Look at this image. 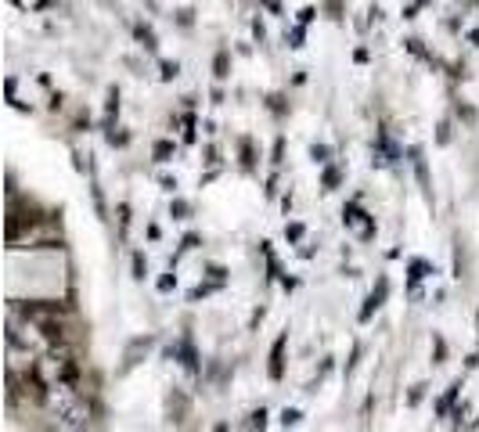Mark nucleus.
I'll return each instance as SVG.
<instances>
[{"instance_id":"obj_4","label":"nucleus","mask_w":479,"mask_h":432,"mask_svg":"<svg viewBox=\"0 0 479 432\" xmlns=\"http://www.w3.org/2000/svg\"><path fill=\"white\" fill-rule=\"evenodd\" d=\"M148 346H151V339H134L130 350H127V364H137V357L148 353Z\"/></svg>"},{"instance_id":"obj_3","label":"nucleus","mask_w":479,"mask_h":432,"mask_svg":"<svg viewBox=\"0 0 479 432\" xmlns=\"http://www.w3.org/2000/svg\"><path fill=\"white\" fill-rule=\"evenodd\" d=\"M281 367H285V335L274 342V350H271V378L278 382L281 378Z\"/></svg>"},{"instance_id":"obj_10","label":"nucleus","mask_w":479,"mask_h":432,"mask_svg":"<svg viewBox=\"0 0 479 432\" xmlns=\"http://www.w3.org/2000/svg\"><path fill=\"white\" fill-rule=\"evenodd\" d=\"M335 184H339V173L328 170V173H325V188H335Z\"/></svg>"},{"instance_id":"obj_7","label":"nucleus","mask_w":479,"mask_h":432,"mask_svg":"<svg viewBox=\"0 0 479 432\" xmlns=\"http://www.w3.org/2000/svg\"><path fill=\"white\" fill-rule=\"evenodd\" d=\"M217 76H220V80L227 76V54H224V50L217 54Z\"/></svg>"},{"instance_id":"obj_2","label":"nucleus","mask_w":479,"mask_h":432,"mask_svg":"<svg viewBox=\"0 0 479 432\" xmlns=\"http://www.w3.org/2000/svg\"><path fill=\"white\" fill-rule=\"evenodd\" d=\"M386 292H389V285H386V281H379V288H375V292H371V296H367V303H364V310H360V320H367L371 313H375V310L382 306Z\"/></svg>"},{"instance_id":"obj_1","label":"nucleus","mask_w":479,"mask_h":432,"mask_svg":"<svg viewBox=\"0 0 479 432\" xmlns=\"http://www.w3.org/2000/svg\"><path fill=\"white\" fill-rule=\"evenodd\" d=\"M50 407H55L62 428H83L87 425V407H83V400L69 386H55V393H50Z\"/></svg>"},{"instance_id":"obj_8","label":"nucleus","mask_w":479,"mask_h":432,"mask_svg":"<svg viewBox=\"0 0 479 432\" xmlns=\"http://www.w3.org/2000/svg\"><path fill=\"white\" fill-rule=\"evenodd\" d=\"M310 155H313V162H325L328 148H325V144H313V148H310Z\"/></svg>"},{"instance_id":"obj_9","label":"nucleus","mask_w":479,"mask_h":432,"mask_svg":"<svg viewBox=\"0 0 479 432\" xmlns=\"http://www.w3.org/2000/svg\"><path fill=\"white\" fill-rule=\"evenodd\" d=\"M137 36L144 40V47H155V36H151V29H144V26H137Z\"/></svg>"},{"instance_id":"obj_11","label":"nucleus","mask_w":479,"mask_h":432,"mask_svg":"<svg viewBox=\"0 0 479 432\" xmlns=\"http://www.w3.org/2000/svg\"><path fill=\"white\" fill-rule=\"evenodd\" d=\"M281 421H285V425H296V421H299V411H285Z\"/></svg>"},{"instance_id":"obj_6","label":"nucleus","mask_w":479,"mask_h":432,"mask_svg":"<svg viewBox=\"0 0 479 432\" xmlns=\"http://www.w3.org/2000/svg\"><path fill=\"white\" fill-rule=\"evenodd\" d=\"M458 389H461V386H451V393H447V396L440 400V414H447V407H451V400L458 396Z\"/></svg>"},{"instance_id":"obj_5","label":"nucleus","mask_w":479,"mask_h":432,"mask_svg":"<svg viewBox=\"0 0 479 432\" xmlns=\"http://www.w3.org/2000/svg\"><path fill=\"white\" fill-rule=\"evenodd\" d=\"M170 151H173V144H166V141H163V144H155V158H158V162H166V158H170Z\"/></svg>"},{"instance_id":"obj_12","label":"nucleus","mask_w":479,"mask_h":432,"mask_svg":"<svg viewBox=\"0 0 479 432\" xmlns=\"http://www.w3.org/2000/svg\"><path fill=\"white\" fill-rule=\"evenodd\" d=\"M134 270H137V278H144V259L141 256H134Z\"/></svg>"}]
</instances>
